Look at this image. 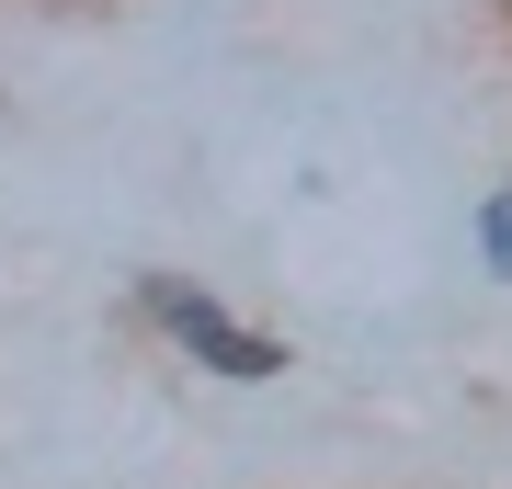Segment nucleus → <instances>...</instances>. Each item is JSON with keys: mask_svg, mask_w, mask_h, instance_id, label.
<instances>
[{"mask_svg": "<svg viewBox=\"0 0 512 489\" xmlns=\"http://www.w3.org/2000/svg\"><path fill=\"white\" fill-rule=\"evenodd\" d=\"M478 12H490V23H501V35H512V0H478Z\"/></svg>", "mask_w": 512, "mask_h": 489, "instance_id": "nucleus-3", "label": "nucleus"}, {"mask_svg": "<svg viewBox=\"0 0 512 489\" xmlns=\"http://www.w3.org/2000/svg\"><path fill=\"white\" fill-rule=\"evenodd\" d=\"M478 251H490V273H512V182L478 194Z\"/></svg>", "mask_w": 512, "mask_h": 489, "instance_id": "nucleus-2", "label": "nucleus"}, {"mask_svg": "<svg viewBox=\"0 0 512 489\" xmlns=\"http://www.w3.org/2000/svg\"><path fill=\"white\" fill-rule=\"evenodd\" d=\"M126 308H137V330H160L183 364H205V376H228V387H262V376H285V364H296L274 330H251L217 285H194V273H137Z\"/></svg>", "mask_w": 512, "mask_h": 489, "instance_id": "nucleus-1", "label": "nucleus"}]
</instances>
